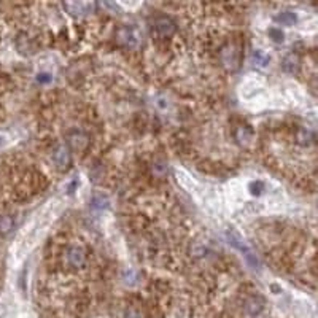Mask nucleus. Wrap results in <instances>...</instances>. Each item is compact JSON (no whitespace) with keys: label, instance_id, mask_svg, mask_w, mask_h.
<instances>
[{"label":"nucleus","instance_id":"1","mask_svg":"<svg viewBox=\"0 0 318 318\" xmlns=\"http://www.w3.org/2000/svg\"><path fill=\"white\" fill-rule=\"evenodd\" d=\"M220 61L229 72H235L241 67V50L235 43H226L220 51Z\"/></svg>","mask_w":318,"mask_h":318},{"label":"nucleus","instance_id":"2","mask_svg":"<svg viewBox=\"0 0 318 318\" xmlns=\"http://www.w3.org/2000/svg\"><path fill=\"white\" fill-rule=\"evenodd\" d=\"M65 261H67V266L72 267V269L85 267L86 261H88L86 248L83 245H78V244L70 245L69 248L65 250Z\"/></svg>","mask_w":318,"mask_h":318},{"label":"nucleus","instance_id":"3","mask_svg":"<svg viewBox=\"0 0 318 318\" xmlns=\"http://www.w3.org/2000/svg\"><path fill=\"white\" fill-rule=\"evenodd\" d=\"M177 30L175 21L170 16H157L153 22V33L157 38H169Z\"/></svg>","mask_w":318,"mask_h":318},{"label":"nucleus","instance_id":"4","mask_svg":"<svg viewBox=\"0 0 318 318\" xmlns=\"http://www.w3.org/2000/svg\"><path fill=\"white\" fill-rule=\"evenodd\" d=\"M226 237H228V241H229V244L234 247V248H237L238 252H242L244 255H245V258H247V261L252 266H258L259 263H258V258H256V255L252 252V250H250L248 247H247V244L242 241V237L238 235V234H235V232H232V231H228L226 232Z\"/></svg>","mask_w":318,"mask_h":318},{"label":"nucleus","instance_id":"5","mask_svg":"<svg viewBox=\"0 0 318 318\" xmlns=\"http://www.w3.org/2000/svg\"><path fill=\"white\" fill-rule=\"evenodd\" d=\"M140 33L135 27L124 26L118 30V42L126 48H137L140 45Z\"/></svg>","mask_w":318,"mask_h":318},{"label":"nucleus","instance_id":"6","mask_svg":"<svg viewBox=\"0 0 318 318\" xmlns=\"http://www.w3.org/2000/svg\"><path fill=\"white\" fill-rule=\"evenodd\" d=\"M53 163L59 170H67L72 164V151L67 145H58L53 150Z\"/></svg>","mask_w":318,"mask_h":318},{"label":"nucleus","instance_id":"7","mask_svg":"<svg viewBox=\"0 0 318 318\" xmlns=\"http://www.w3.org/2000/svg\"><path fill=\"white\" fill-rule=\"evenodd\" d=\"M88 145H89V137H88V134L83 132V131H80V129H72L69 134H67V146L75 151H83L88 148Z\"/></svg>","mask_w":318,"mask_h":318},{"label":"nucleus","instance_id":"8","mask_svg":"<svg viewBox=\"0 0 318 318\" xmlns=\"http://www.w3.org/2000/svg\"><path fill=\"white\" fill-rule=\"evenodd\" d=\"M64 8L69 11L72 16H85V15H89L91 11L96 8V4H91V2H69V4H64Z\"/></svg>","mask_w":318,"mask_h":318},{"label":"nucleus","instance_id":"9","mask_svg":"<svg viewBox=\"0 0 318 318\" xmlns=\"http://www.w3.org/2000/svg\"><path fill=\"white\" fill-rule=\"evenodd\" d=\"M282 69H283V72H287L290 75L298 73L299 69H301V58H299V54H296V53L287 54L285 58H283V61H282Z\"/></svg>","mask_w":318,"mask_h":318},{"label":"nucleus","instance_id":"10","mask_svg":"<svg viewBox=\"0 0 318 318\" xmlns=\"http://www.w3.org/2000/svg\"><path fill=\"white\" fill-rule=\"evenodd\" d=\"M16 50L24 54V56H30L35 53V45H33L32 38L27 35V33H19L16 38Z\"/></svg>","mask_w":318,"mask_h":318},{"label":"nucleus","instance_id":"11","mask_svg":"<svg viewBox=\"0 0 318 318\" xmlns=\"http://www.w3.org/2000/svg\"><path fill=\"white\" fill-rule=\"evenodd\" d=\"M234 139L241 146H248L253 142V131L247 126H237L234 131Z\"/></svg>","mask_w":318,"mask_h":318},{"label":"nucleus","instance_id":"12","mask_svg":"<svg viewBox=\"0 0 318 318\" xmlns=\"http://www.w3.org/2000/svg\"><path fill=\"white\" fill-rule=\"evenodd\" d=\"M315 140H316L315 132L310 131V129L302 128V129H299L298 134H296V142H298L299 145H302V146H310V145L315 143Z\"/></svg>","mask_w":318,"mask_h":318},{"label":"nucleus","instance_id":"13","mask_svg":"<svg viewBox=\"0 0 318 318\" xmlns=\"http://www.w3.org/2000/svg\"><path fill=\"white\" fill-rule=\"evenodd\" d=\"M263 299H261L259 296H252L247 299V304H245V309L250 315H258L261 310H263Z\"/></svg>","mask_w":318,"mask_h":318},{"label":"nucleus","instance_id":"14","mask_svg":"<svg viewBox=\"0 0 318 318\" xmlns=\"http://www.w3.org/2000/svg\"><path fill=\"white\" fill-rule=\"evenodd\" d=\"M250 61H252V64L255 67H259V69H264V67H267L269 64V56L266 53H263L261 50H255L252 53V56H250Z\"/></svg>","mask_w":318,"mask_h":318},{"label":"nucleus","instance_id":"15","mask_svg":"<svg viewBox=\"0 0 318 318\" xmlns=\"http://www.w3.org/2000/svg\"><path fill=\"white\" fill-rule=\"evenodd\" d=\"M13 226H15V220L11 215H2V217H0V234L2 235L8 234L13 229Z\"/></svg>","mask_w":318,"mask_h":318},{"label":"nucleus","instance_id":"16","mask_svg":"<svg viewBox=\"0 0 318 318\" xmlns=\"http://www.w3.org/2000/svg\"><path fill=\"white\" fill-rule=\"evenodd\" d=\"M296 19H298L296 15L291 13V11H283L282 15L277 16V21L280 22V24H283V26H291V24L296 22Z\"/></svg>","mask_w":318,"mask_h":318},{"label":"nucleus","instance_id":"17","mask_svg":"<svg viewBox=\"0 0 318 318\" xmlns=\"http://www.w3.org/2000/svg\"><path fill=\"white\" fill-rule=\"evenodd\" d=\"M167 172H169V167H167V164H166L164 161H156V163L153 164V174H154L156 177L164 178V177L167 175Z\"/></svg>","mask_w":318,"mask_h":318},{"label":"nucleus","instance_id":"18","mask_svg":"<svg viewBox=\"0 0 318 318\" xmlns=\"http://www.w3.org/2000/svg\"><path fill=\"white\" fill-rule=\"evenodd\" d=\"M91 202H93V207L97 209V210H104V209L108 207V199L104 194H96V196H93V201H91Z\"/></svg>","mask_w":318,"mask_h":318},{"label":"nucleus","instance_id":"19","mask_svg":"<svg viewBox=\"0 0 318 318\" xmlns=\"http://www.w3.org/2000/svg\"><path fill=\"white\" fill-rule=\"evenodd\" d=\"M123 279H124V283H128V285H134V283H137L139 275H137V272L135 270H126L124 272Z\"/></svg>","mask_w":318,"mask_h":318},{"label":"nucleus","instance_id":"20","mask_svg":"<svg viewBox=\"0 0 318 318\" xmlns=\"http://www.w3.org/2000/svg\"><path fill=\"white\" fill-rule=\"evenodd\" d=\"M269 37H270L272 40H274L275 43H282V42H283V37H285V35H283V32H282L280 29H277V27H270V29H269Z\"/></svg>","mask_w":318,"mask_h":318},{"label":"nucleus","instance_id":"21","mask_svg":"<svg viewBox=\"0 0 318 318\" xmlns=\"http://www.w3.org/2000/svg\"><path fill=\"white\" fill-rule=\"evenodd\" d=\"M124 318H143L142 313L139 310H135V309H129L126 312V315H124Z\"/></svg>","mask_w":318,"mask_h":318},{"label":"nucleus","instance_id":"22","mask_svg":"<svg viewBox=\"0 0 318 318\" xmlns=\"http://www.w3.org/2000/svg\"><path fill=\"white\" fill-rule=\"evenodd\" d=\"M37 80H38V83H48V82H51V76L48 73H38Z\"/></svg>","mask_w":318,"mask_h":318},{"label":"nucleus","instance_id":"23","mask_svg":"<svg viewBox=\"0 0 318 318\" xmlns=\"http://www.w3.org/2000/svg\"><path fill=\"white\" fill-rule=\"evenodd\" d=\"M0 140H2V139H0Z\"/></svg>","mask_w":318,"mask_h":318}]
</instances>
